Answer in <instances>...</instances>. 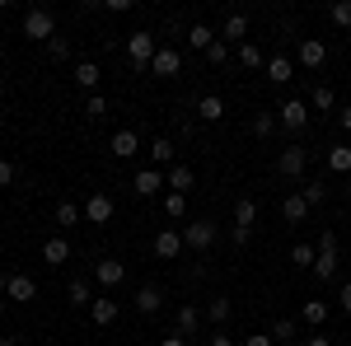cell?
Segmentation results:
<instances>
[{
  "mask_svg": "<svg viewBox=\"0 0 351 346\" xmlns=\"http://www.w3.org/2000/svg\"><path fill=\"white\" fill-rule=\"evenodd\" d=\"M314 276H319V281H332V276H337V234H332V230H324V234H319V258H314Z\"/></svg>",
  "mask_w": 351,
  "mask_h": 346,
  "instance_id": "cell-1",
  "label": "cell"
},
{
  "mask_svg": "<svg viewBox=\"0 0 351 346\" xmlns=\"http://www.w3.org/2000/svg\"><path fill=\"white\" fill-rule=\"evenodd\" d=\"M155 52H160L155 33H132V38H127V56H132V66H136V71H150Z\"/></svg>",
  "mask_w": 351,
  "mask_h": 346,
  "instance_id": "cell-2",
  "label": "cell"
},
{
  "mask_svg": "<svg viewBox=\"0 0 351 346\" xmlns=\"http://www.w3.org/2000/svg\"><path fill=\"white\" fill-rule=\"evenodd\" d=\"M304 169H309V150H304V145H286V150L276 155V173H281V178H304Z\"/></svg>",
  "mask_w": 351,
  "mask_h": 346,
  "instance_id": "cell-3",
  "label": "cell"
},
{
  "mask_svg": "<svg viewBox=\"0 0 351 346\" xmlns=\"http://www.w3.org/2000/svg\"><path fill=\"white\" fill-rule=\"evenodd\" d=\"M24 38L52 42V38H56V19H52V10H28V14H24Z\"/></svg>",
  "mask_w": 351,
  "mask_h": 346,
  "instance_id": "cell-4",
  "label": "cell"
},
{
  "mask_svg": "<svg viewBox=\"0 0 351 346\" xmlns=\"http://www.w3.org/2000/svg\"><path fill=\"white\" fill-rule=\"evenodd\" d=\"M276 122H281L286 132H304V127H309V103H304V99H286V103L276 108Z\"/></svg>",
  "mask_w": 351,
  "mask_h": 346,
  "instance_id": "cell-5",
  "label": "cell"
},
{
  "mask_svg": "<svg viewBox=\"0 0 351 346\" xmlns=\"http://www.w3.org/2000/svg\"><path fill=\"white\" fill-rule=\"evenodd\" d=\"M183 71V56H178V47H169L164 42L160 52H155V61H150V75H160V80H173Z\"/></svg>",
  "mask_w": 351,
  "mask_h": 346,
  "instance_id": "cell-6",
  "label": "cell"
},
{
  "mask_svg": "<svg viewBox=\"0 0 351 346\" xmlns=\"http://www.w3.org/2000/svg\"><path fill=\"white\" fill-rule=\"evenodd\" d=\"M216 225H211V220H197V225H183V248H197V253H202V248H211V243H216Z\"/></svg>",
  "mask_w": 351,
  "mask_h": 346,
  "instance_id": "cell-7",
  "label": "cell"
},
{
  "mask_svg": "<svg viewBox=\"0 0 351 346\" xmlns=\"http://www.w3.org/2000/svg\"><path fill=\"white\" fill-rule=\"evenodd\" d=\"M5 299H14V304L38 299V281H33V276H24V271H10V281H5Z\"/></svg>",
  "mask_w": 351,
  "mask_h": 346,
  "instance_id": "cell-8",
  "label": "cell"
},
{
  "mask_svg": "<svg viewBox=\"0 0 351 346\" xmlns=\"http://www.w3.org/2000/svg\"><path fill=\"white\" fill-rule=\"evenodd\" d=\"M80 211H84L89 225H108V220H112V197H108V192H89V201H84Z\"/></svg>",
  "mask_w": 351,
  "mask_h": 346,
  "instance_id": "cell-9",
  "label": "cell"
},
{
  "mask_svg": "<svg viewBox=\"0 0 351 346\" xmlns=\"http://www.w3.org/2000/svg\"><path fill=\"white\" fill-rule=\"evenodd\" d=\"M178 253H183V230H160L155 234V258L160 262H173Z\"/></svg>",
  "mask_w": 351,
  "mask_h": 346,
  "instance_id": "cell-10",
  "label": "cell"
},
{
  "mask_svg": "<svg viewBox=\"0 0 351 346\" xmlns=\"http://www.w3.org/2000/svg\"><path fill=\"white\" fill-rule=\"evenodd\" d=\"M145 155H150V169H173V155H178V150H173L169 136H155V140L145 145Z\"/></svg>",
  "mask_w": 351,
  "mask_h": 346,
  "instance_id": "cell-11",
  "label": "cell"
},
{
  "mask_svg": "<svg viewBox=\"0 0 351 346\" xmlns=\"http://www.w3.org/2000/svg\"><path fill=\"white\" fill-rule=\"evenodd\" d=\"M94 276H99V286H122V281H127V262L99 258V262H94Z\"/></svg>",
  "mask_w": 351,
  "mask_h": 346,
  "instance_id": "cell-12",
  "label": "cell"
},
{
  "mask_svg": "<svg viewBox=\"0 0 351 346\" xmlns=\"http://www.w3.org/2000/svg\"><path fill=\"white\" fill-rule=\"evenodd\" d=\"M324 61H328V42H324V38H304V42H300V66L319 71Z\"/></svg>",
  "mask_w": 351,
  "mask_h": 346,
  "instance_id": "cell-13",
  "label": "cell"
},
{
  "mask_svg": "<svg viewBox=\"0 0 351 346\" xmlns=\"http://www.w3.org/2000/svg\"><path fill=\"white\" fill-rule=\"evenodd\" d=\"M192 183H197V173H192L188 164H173V169L164 173V187H169V192H178V197H188Z\"/></svg>",
  "mask_w": 351,
  "mask_h": 346,
  "instance_id": "cell-14",
  "label": "cell"
},
{
  "mask_svg": "<svg viewBox=\"0 0 351 346\" xmlns=\"http://www.w3.org/2000/svg\"><path fill=\"white\" fill-rule=\"evenodd\" d=\"M108 150L117 155V160H136V155H141V136L127 127V132H117V136L108 140Z\"/></svg>",
  "mask_w": 351,
  "mask_h": 346,
  "instance_id": "cell-15",
  "label": "cell"
},
{
  "mask_svg": "<svg viewBox=\"0 0 351 346\" xmlns=\"http://www.w3.org/2000/svg\"><path fill=\"white\" fill-rule=\"evenodd\" d=\"M160 187H164V169H141V173L132 178V192H136V197H155Z\"/></svg>",
  "mask_w": 351,
  "mask_h": 346,
  "instance_id": "cell-16",
  "label": "cell"
},
{
  "mask_svg": "<svg viewBox=\"0 0 351 346\" xmlns=\"http://www.w3.org/2000/svg\"><path fill=\"white\" fill-rule=\"evenodd\" d=\"M243 33H248V19H243L239 10H230L225 24H220V42H239V47H243Z\"/></svg>",
  "mask_w": 351,
  "mask_h": 346,
  "instance_id": "cell-17",
  "label": "cell"
},
{
  "mask_svg": "<svg viewBox=\"0 0 351 346\" xmlns=\"http://www.w3.org/2000/svg\"><path fill=\"white\" fill-rule=\"evenodd\" d=\"M43 262H47V267L71 262V239H61V234H52V239L43 243Z\"/></svg>",
  "mask_w": 351,
  "mask_h": 346,
  "instance_id": "cell-18",
  "label": "cell"
},
{
  "mask_svg": "<svg viewBox=\"0 0 351 346\" xmlns=\"http://www.w3.org/2000/svg\"><path fill=\"white\" fill-rule=\"evenodd\" d=\"M160 309H164L160 286H141V291H136V314H145V319H150V314H160Z\"/></svg>",
  "mask_w": 351,
  "mask_h": 346,
  "instance_id": "cell-19",
  "label": "cell"
},
{
  "mask_svg": "<svg viewBox=\"0 0 351 346\" xmlns=\"http://www.w3.org/2000/svg\"><path fill=\"white\" fill-rule=\"evenodd\" d=\"M291 75H295L291 56H281V52H276V56L267 61V80H271V84H291Z\"/></svg>",
  "mask_w": 351,
  "mask_h": 346,
  "instance_id": "cell-20",
  "label": "cell"
},
{
  "mask_svg": "<svg viewBox=\"0 0 351 346\" xmlns=\"http://www.w3.org/2000/svg\"><path fill=\"white\" fill-rule=\"evenodd\" d=\"M89 319L99 323V328H108V323H117V299H104V295H99V299L89 304Z\"/></svg>",
  "mask_w": 351,
  "mask_h": 346,
  "instance_id": "cell-21",
  "label": "cell"
},
{
  "mask_svg": "<svg viewBox=\"0 0 351 346\" xmlns=\"http://www.w3.org/2000/svg\"><path fill=\"white\" fill-rule=\"evenodd\" d=\"M99 80H104V71H99L94 61H80V66H75V84H80L84 94H94V89H99Z\"/></svg>",
  "mask_w": 351,
  "mask_h": 346,
  "instance_id": "cell-22",
  "label": "cell"
},
{
  "mask_svg": "<svg viewBox=\"0 0 351 346\" xmlns=\"http://www.w3.org/2000/svg\"><path fill=\"white\" fill-rule=\"evenodd\" d=\"M304 215H309V201H304V197H286V201H281V220H286V225H300V220H304Z\"/></svg>",
  "mask_w": 351,
  "mask_h": 346,
  "instance_id": "cell-23",
  "label": "cell"
},
{
  "mask_svg": "<svg viewBox=\"0 0 351 346\" xmlns=\"http://www.w3.org/2000/svg\"><path fill=\"white\" fill-rule=\"evenodd\" d=\"M216 38H220V33H216V28H206V24H192L188 28V47H197V52H211Z\"/></svg>",
  "mask_w": 351,
  "mask_h": 346,
  "instance_id": "cell-24",
  "label": "cell"
},
{
  "mask_svg": "<svg viewBox=\"0 0 351 346\" xmlns=\"http://www.w3.org/2000/svg\"><path fill=\"white\" fill-rule=\"evenodd\" d=\"M253 220H258V201H253V197H239V201H234V225H239V230H253Z\"/></svg>",
  "mask_w": 351,
  "mask_h": 346,
  "instance_id": "cell-25",
  "label": "cell"
},
{
  "mask_svg": "<svg viewBox=\"0 0 351 346\" xmlns=\"http://www.w3.org/2000/svg\"><path fill=\"white\" fill-rule=\"evenodd\" d=\"M197 328H202V309H197V304H183V309H178V337H192Z\"/></svg>",
  "mask_w": 351,
  "mask_h": 346,
  "instance_id": "cell-26",
  "label": "cell"
},
{
  "mask_svg": "<svg viewBox=\"0 0 351 346\" xmlns=\"http://www.w3.org/2000/svg\"><path fill=\"white\" fill-rule=\"evenodd\" d=\"M239 66H243V71H267V56H263V47L243 42V47H239Z\"/></svg>",
  "mask_w": 351,
  "mask_h": 346,
  "instance_id": "cell-27",
  "label": "cell"
},
{
  "mask_svg": "<svg viewBox=\"0 0 351 346\" xmlns=\"http://www.w3.org/2000/svg\"><path fill=\"white\" fill-rule=\"evenodd\" d=\"M66 299H71L75 309H89V304H94V295H89V281H80V276H75V281L66 286Z\"/></svg>",
  "mask_w": 351,
  "mask_h": 346,
  "instance_id": "cell-28",
  "label": "cell"
},
{
  "mask_svg": "<svg viewBox=\"0 0 351 346\" xmlns=\"http://www.w3.org/2000/svg\"><path fill=\"white\" fill-rule=\"evenodd\" d=\"M328 169L332 173H351V145H328Z\"/></svg>",
  "mask_w": 351,
  "mask_h": 346,
  "instance_id": "cell-29",
  "label": "cell"
},
{
  "mask_svg": "<svg viewBox=\"0 0 351 346\" xmlns=\"http://www.w3.org/2000/svg\"><path fill=\"white\" fill-rule=\"evenodd\" d=\"M197 112H202V122H220V117H225V99H216V94H206V99L197 103Z\"/></svg>",
  "mask_w": 351,
  "mask_h": 346,
  "instance_id": "cell-30",
  "label": "cell"
},
{
  "mask_svg": "<svg viewBox=\"0 0 351 346\" xmlns=\"http://www.w3.org/2000/svg\"><path fill=\"white\" fill-rule=\"evenodd\" d=\"M300 314H304L309 328H319V323H328V304H324V299H304V309H300Z\"/></svg>",
  "mask_w": 351,
  "mask_h": 346,
  "instance_id": "cell-31",
  "label": "cell"
},
{
  "mask_svg": "<svg viewBox=\"0 0 351 346\" xmlns=\"http://www.w3.org/2000/svg\"><path fill=\"white\" fill-rule=\"evenodd\" d=\"M164 215H169V220H183V215H188V197H178V192H164Z\"/></svg>",
  "mask_w": 351,
  "mask_h": 346,
  "instance_id": "cell-32",
  "label": "cell"
},
{
  "mask_svg": "<svg viewBox=\"0 0 351 346\" xmlns=\"http://www.w3.org/2000/svg\"><path fill=\"white\" fill-rule=\"evenodd\" d=\"M80 220H84V211L75 206V201H61V206H56V225H66V230H71V225H80Z\"/></svg>",
  "mask_w": 351,
  "mask_h": 346,
  "instance_id": "cell-33",
  "label": "cell"
},
{
  "mask_svg": "<svg viewBox=\"0 0 351 346\" xmlns=\"http://www.w3.org/2000/svg\"><path fill=\"white\" fill-rule=\"evenodd\" d=\"M230 314H234V304H230L225 295H216V299L206 304V319H211V323H225V319H230Z\"/></svg>",
  "mask_w": 351,
  "mask_h": 346,
  "instance_id": "cell-34",
  "label": "cell"
},
{
  "mask_svg": "<svg viewBox=\"0 0 351 346\" xmlns=\"http://www.w3.org/2000/svg\"><path fill=\"white\" fill-rule=\"evenodd\" d=\"M295 332H300L295 319H276L271 323V342H295Z\"/></svg>",
  "mask_w": 351,
  "mask_h": 346,
  "instance_id": "cell-35",
  "label": "cell"
},
{
  "mask_svg": "<svg viewBox=\"0 0 351 346\" xmlns=\"http://www.w3.org/2000/svg\"><path fill=\"white\" fill-rule=\"evenodd\" d=\"M314 258H319L314 243H295V248H291V262H295V267H314Z\"/></svg>",
  "mask_w": 351,
  "mask_h": 346,
  "instance_id": "cell-36",
  "label": "cell"
},
{
  "mask_svg": "<svg viewBox=\"0 0 351 346\" xmlns=\"http://www.w3.org/2000/svg\"><path fill=\"white\" fill-rule=\"evenodd\" d=\"M84 112H89V122H99V117L108 112V99H104V94H89V99H84Z\"/></svg>",
  "mask_w": 351,
  "mask_h": 346,
  "instance_id": "cell-37",
  "label": "cell"
},
{
  "mask_svg": "<svg viewBox=\"0 0 351 346\" xmlns=\"http://www.w3.org/2000/svg\"><path fill=\"white\" fill-rule=\"evenodd\" d=\"M276 132V112H258L253 117V136H271Z\"/></svg>",
  "mask_w": 351,
  "mask_h": 346,
  "instance_id": "cell-38",
  "label": "cell"
},
{
  "mask_svg": "<svg viewBox=\"0 0 351 346\" xmlns=\"http://www.w3.org/2000/svg\"><path fill=\"white\" fill-rule=\"evenodd\" d=\"M328 14H332V24H337V28H351V0H337Z\"/></svg>",
  "mask_w": 351,
  "mask_h": 346,
  "instance_id": "cell-39",
  "label": "cell"
},
{
  "mask_svg": "<svg viewBox=\"0 0 351 346\" xmlns=\"http://www.w3.org/2000/svg\"><path fill=\"white\" fill-rule=\"evenodd\" d=\"M309 103L319 108V112H328V108L337 103V94H332V89H328V84H319V89H314V99H309Z\"/></svg>",
  "mask_w": 351,
  "mask_h": 346,
  "instance_id": "cell-40",
  "label": "cell"
},
{
  "mask_svg": "<svg viewBox=\"0 0 351 346\" xmlns=\"http://www.w3.org/2000/svg\"><path fill=\"white\" fill-rule=\"evenodd\" d=\"M300 197H304L309 206H319V201L328 197V187H324V183H304V187H300Z\"/></svg>",
  "mask_w": 351,
  "mask_h": 346,
  "instance_id": "cell-41",
  "label": "cell"
},
{
  "mask_svg": "<svg viewBox=\"0 0 351 346\" xmlns=\"http://www.w3.org/2000/svg\"><path fill=\"white\" fill-rule=\"evenodd\" d=\"M206 61H211V66H225V61H230V42H211V52H206Z\"/></svg>",
  "mask_w": 351,
  "mask_h": 346,
  "instance_id": "cell-42",
  "label": "cell"
},
{
  "mask_svg": "<svg viewBox=\"0 0 351 346\" xmlns=\"http://www.w3.org/2000/svg\"><path fill=\"white\" fill-rule=\"evenodd\" d=\"M47 52H52V61H66V56H71V42H66V38H52Z\"/></svg>",
  "mask_w": 351,
  "mask_h": 346,
  "instance_id": "cell-43",
  "label": "cell"
},
{
  "mask_svg": "<svg viewBox=\"0 0 351 346\" xmlns=\"http://www.w3.org/2000/svg\"><path fill=\"white\" fill-rule=\"evenodd\" d=\"M243 346H276V342H271V332H253V337H243Z\"/></svg>",
  "mask_w": 351,
  "mask_h": 346,
  "instance_id": "cell-44",
  "label": "cell"
},
{
  "mask_svg": "<svg viewBox=\"0 0 351 346\" xmlns=\"http://www.w3.org/2000/svg\"><path fill=\"white\" fill-rule=\"evenodd\" d=\"M10 183H14V164L0 160V187H10Z\"/></svg>",
  "mask_w": 351,
  "mask_h": 346,
  "instance_id": "cell-45",
  "label": "cell"
},
{
  "mask_svg": "<svg viewBox=\"0 0 351 346\" xmlns=\"http://www.w3.org/2000/svg\"><path fill=\"white\" fill-rule=\"evenodd\" d=\"M230 239H234V243H239V248H243V243L253 239V230H239V225H230Z\"/></svg>",
  "mask_w": 351,
  "mask_h": 346,
  "instance_id": "cell-46",
  "label": "cell"
},
{
  "mask_svg": "<svg viewBox=\"0 0 351 346\" xmlns=\"http://www.w3.org/2000/svg\"><path fill=\"white\" fill-rule=\"evenodd\" d=\"M304 346H332V342H328L324 332H309V337H304Z\"/></svg>",
  "mask_w": 351,
  "mask_h": 346,
  "instance_id": "cell-47",
  "label": "cell"
},
{
  "mask_svg": "<svg viewBox=\"0 0 351 346\" xmlns=\"http://www.w3.org/2000/svg\"><path fill=\"white\" fill-rule=\"evenodd\" d=\"M337 299H342V309H347V319H351V281L342 286V295H337Z\"/></svg>",
  "mask_w": 351,
  "mask_h": 346,
  "instance_id": "cell-48",
  "label": "cell"
},
{
  "mask_svg": "<svg viewBox=\"0 0 351 346\" xmlns=\"http://www.w3.org/2000/svg\"><path fill=\"white\" fill-rule=\"evenodd\" d=\"M160 346H188V337H178V332H173V337H160Z\"/></svg>",
  "mask_w": 351,
  "mask_h": 346,
  "instance_id": "cell-49",
  "label": "cell"
},
{
  "mask_svg": "<svg viewBox=\"0 0 351 346\" xmlns=\"http://www.w3.org/2000/svg\"><path fill=\"white\" fill-rule=\"evenodd\" d=\"M337 122H342V127H347V132H351V103L342 108V112H337Z\"/></svg>",
  "mask_w": 351,
  "mask_h": 346,
  "instance_id": "cell-50",
  "label": "cell"
},
{
  "mask_svg": "<svg viewBox=\"0 0 351 346\" xmlns=\"http://www.w3.org/2000/svg\"><path fill=\"white\" fill-rule=\"evenodd\" d=\"M211 346H234V337H225V332H216V337H211Z\"/></svg>",
  "mask_w": 351,
  "mask_h": 346,
  "instance_id": "cell-51",
  "label": "cell"
},
{
  "mask_svg": "<svg viewBox=\"0 0 351 346\" xmlns=\"http://www.w3.org/2000/svg\"><path fill=\"white\" fill-rule=\"evenodd\" d=\"M0 346H19V337H0Z\"/></svg>",
  "mask_w": 351,
  "mask_h": 346,
  "instance_id": "cell-52",
  "label": "cell"
},
{
  "mask_svg": "<svg viewBox=\"0 0 351 346\" xmlns=\"http://www.w3.org/2000/svg\"><path fill=\"white\" fill-rule=\"evenodd\" d=\"M5 281H10V271H0V295H5Z\"/></svg>",
  "mask_w": 351,
  "mask_h": 346,
  "instance_id": "cell-53",
  "label": "cell"
},
{
  "mask_svg": "<svg viewBox=\"0 0 351 346\" xmlns=\"http://www.w3.org/2000/svg\"><path fill=\"white\" fill-rule=\"evenodd\" d=\"M5 304H10V299H5V295H0V314H5Z\"/></svg>",
  "mask_w": 351,
  "mask_h": 346,
  "instance_id": "cell-54",
  "label": "cell"
},
{
  "mask_svg": "<svg viewBox=\"0 0 351 346\" xmlns=\"http://www.w3.org/2000/svg\"><path fill=\"white\" fill-rule=\"evenodd\" d=\"M0 47H5V33H0Z\"/></svg>",
  "mask_w": 351,
  "mask_h": 346,
  "instance_id": "cell-55",
  "label": "cell"
},
{
  "mask_svg": "<svg viewBox=\"0 0 351 346\" xmlns=\"http://www.w3.org/2000/svg\"><path fill=\"white\" fill-rule=\"evenodd\" d=\"M0 99H5V84H0Z\"/></svg>",
  "mask_w": 351,
  "mask_h": 346,
  "instance_id": "cell-56",
  "label": "cell"
},
{
  "mask_svg": "<svg viewBox=\"0 0 351 346\" xmlns=\"http://www.w3.org/2000/svg\"><path fill=\"white\" fill-rule=\"evenodd\" d=\"M347 201H351V187H347Z\"/></svg>",
  "mask_w": 351,
  "mask_h": 346,
  "instance_id": "cell-57",
  "label": "cell"
}]
</instances>
